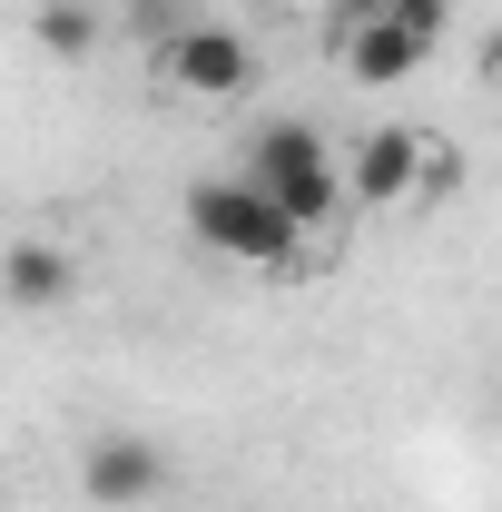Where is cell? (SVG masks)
Segmentation results:
<instances>
[{"instance_id":"obj_7","label":"cell","mask_w":502,"mask_h":512,"mask_svg":"<svg viewBox=\"0 0 502 512\" xmlns=\"http://www.w3.org/2000/svg\"><path fill=\"white\" fill-rule=\"evenodd\" d=\"M79 296V256L60 237H10L0 247V306H30V316H50Z\"/></svg>"},{"instance_id":"obj_2","label":"cell","mask_w":502,"mask_h":512,"mask_svg":"<svg viewBox=\"0 0 502 512\" xmlns=\"http://www.w3.org/2000/svg\"><path fill=\"white\" fill-rule=\"evenodd\" d=\"M188 237L217 247V256H237V266H296V256H306V227H286L247 178H207V188H188Z\"/></svg>"},{"instance_id":"obj_8","label":"cell","mask_w":502,"mask_h":512,"mask_svg":"<svg viewBox=\"0 0 502 512\" xmlns=\"http://www.w3.org/2000/svg\"><path fill=\"white\" fill-rule=\"evenodd\" d=\"M30 40H40L50 60H89V50H99V0H40V10H30Z\"/></svg>"},{"instance_id":"obj_6","label":"cell","mask_w":502,"mask_h":512,"mask_svg":"<svg viewBox=\"0 0 502 512\" xmlns=\"http://www.w3.org/2000/svg\"><path fill=\"white\" fill-rule=\"evenodd\" d=\"M79 483H89V503H109V512L158 503L168 493V453L148 444V434H99V444L79 453Z\"/></svg>"},{"instance_id":"obj_3","label":"cell","mask_w":502,"mask_h":512,"mask_svg":"<svg viewBox=\"0 0 502 512\" xmlns=\"http://www.w3.org/2000/svg\"><path fill=\"white\" fill-rule=\"evenodd\" d=\"M335 60H345V79L355 89H404L414 69L434 60L404 20H384V10H345V30H335Z\"/></svg>"},{"instance_id":"obj_10","label":"cell","mask_w":502,"mask_h":512,"mask_svg":"<svg viewBox=\"0 0 502 512\" xmlns=\"http://www.w3.org/2000/svg\"><path fill=\"white\" fill-rule=\"evenodd\" d=\"M315 10H365V0H315Z\"/></svg>"},{"instance_id":"obj_5","label":"cell","mask_w":502,"mask_h":512,"mask_svg":"<svg viewBox=\"0 0 502 512\" xmlns=\"http://www.w3.org/2000/svg\"><path fill=\"white\" fill-rule=\"evenodd\" d=\"M335 178H345L355 207H404V197L424 188V138H414V128H365Z\"/></svg>"},{"instance_id":"obj_9","label":"cell","mask_w":502,"mask_h":512,"mask_svg":"<svg viewBox=\"0 0 502 512\" xmlns=\"http://www.w3.org/2000/svg\"><path fill=\"white\" fill-rule=\"evenodd\" d=\"M384 20H404V30L434 50V40H443V20H453V0H384Z\"/></svg>"},{"instance_id":"obj_4","label":"cell","mask_w":502,"mask_h":512,"mask_svg":"<svg viewBox=\"0 0 502 512\" xmlns=\"http://www.w3.org/2000/svg\"><path fill=\"white\" fill-rule=\"evenodd\" d=\"M168 79H178L188 99H237L256 79V50L237 30H217V20H188V30H168Z\"/></svg>"},{"instance_id":"obj_1","label":"cell","mask_w":502,"mask_h":512,"mask_svg":"<svg viewBox=\"0 0 502 512\" xmlns=\"http://www.w3.org/2000/svg\"><path fill=\"white\" fill-rule=\"evenodd\" d=\"M247 188L286 217V227H325L335 207H345V178H335V148H325V128L306 119H266L256 128V148H247Z\"/></svg>"}]
</instances>
